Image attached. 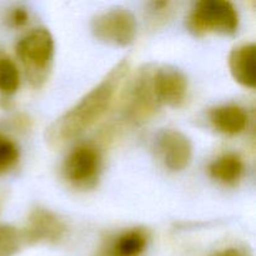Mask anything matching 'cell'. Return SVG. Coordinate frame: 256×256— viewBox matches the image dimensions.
<instances>
[{
    "label": "cell",
    "instance_id": "10",
    "mask_svg": "<svg viewBox=\"0 0 256 256\" xmlns=\"http://www.w3.org/2000/svg\"><path fill=\"white\" fill-rule=\"evenodd\" d=\"M255 55L256 46L252 42L234 48L229 55V69L232 78L249 89L256 86Z\"/></svg>",
    "mask_w": 256,
    "mask_h": 256
},
{
    "label": "cell",
    "instance_id": "7",
    "mask_svg": "<svg viewBox=\"0 0 256 256\" xmlns=\"http://www.w3.org/2000/svg\"><path fill=\"white\" fill-rule=\"evenodd\" d=\"M154 149L160 162L170 172H182L192 162V142L179 130H162L155 138Z\"/></svg>",
    "mask_w": 256,
    "mask_h": 256
},
{
    "label": "cell",
    "instance_id": "4",
    "mask_svg": "<svg viewBox=\"0 0 256 256\" xmlns=\"http://www.w3.org/2000/svg\"><path fill=\"white\" fill-rule=\"evenodd\" d=\"M186 25L195 35L234 34L239 26V14L228 0H202L190 12Z\"/></svg>",
    "mask_w": 256,
    "mask_h": 256
},
{
    "label": "cell",
    "instance_id": "15",
    "mask_svg": "<svg viewBox=\"0 0 256 256\" xmlns=\"http://www.w3.org/2000/svg\"><path fill=\"white\" fill-rule=\"evenodd\" d=\"M24 244L22 232L12 226H0V256L14 255Z\"/></svg>",
    "mask_w": 256,
    "mask_h": 256
},
{
    "label": "cell",
    "instance_id": "6",
    "mask_svg": "<svg viewBox=\"0 0 256 256\" xmlns=\"http://www.w3.org/2000/svg\"><path fill=\"white\" fill-rule=\"evenodd\" d=\"M102 156L94 145L82 144L74 148L62 164L64 178L80 189L92 188L98 182Z\"/></svg>",
    "mask_w": 256,
    "mask_h": 256
},
{
    "label": "cell",
    "instance_id": "3",
    "mask_svg": "<svg viewBox=\"0 0 256 256\" xmlns=\"http://www.w3.org/2000/svg\"><path fill=\"white\" fill-rule=\"evenodd\" d=\"M155 68L145 65L132 79L122 95V115L128 124L142 125L149 122L160 104L152 89V72Z\"/></svg>",
    "mask_w": 256,
    "mask_h": 256
},
{
    "label": "cell",
    "instance_id": "11",
    "mask_svg": "<svg viewBox=\"0 0 256 256\" xmlns=\"http://www.w3.org/2000/svg\"><path fill=\"white\" fill-rule=\"evenodd\" d=\"M209 119L212 126L219 132L226 135H238L248 126V115L238 105H222L210 110Z\"/></svg>",
    "mask_w": 256,
    "mask_h": 256
},
{
    "label": "cell",
    "instance_id": "9",
    "mask_svg": "<svg viewBox=\"0 0 256 256\" xmlns=\"http://www.w3.org/2000/svg\"><path fill=\"white\" fill-rule=\"evenodd\" d=\"M20 232L24 244L56 242L65 235L66 226L54 212L45 209H35L30 212L26 225Z\"/></svg>",
    "mask_w": 256,
    "mask_h": 256
},
{
    "label": "cell",
    "instance_id": "2",
    "mask_svg": "<svg viewBox=\"0 0 256 256\" xmlns=\"http://www.w3.org/2000/svg\"><path fill=\"white\" fill-rule=\"evenodd\" d=\"M54 38L46 28L30 30L18 42L16 55L32 86H42L46 80L54 59Z\"/></svg>",
    "mask_w": 256,
    "mask_h": 256
},
{
    "label": "cell",
    "instance_id": "8",
    "mask_svg": "<svg viewBox=\"0 0 256 256\" xmlns=\"http://www.w3.org/2000/svg\"><path fill=\"white\" fill-rule=\"evenodd\" d=\"M152 89L160 105L179 108L188 95V78L172 65H162L152 72Z\"/></svg>",
    "mask_w": 256,
    "mask_h": 256
},
{
    "label": "cell",
    "instance_id": "18",
    "mask_svg": "<svg viewBox=\"0 0 256 256\" xmlns=\"http://www.w3.org/2000/svg\"><path fill=\"white\" fill-rule=\"evenodd\" d=\"M212 256H244L242 252H238L236 249H225L222 252H214Z\"/></svg>",
    "mask_w": 256,
    "mask_h": 256
},
{
    "label": "cell",
    "instance_id": "1",
    "mask_svg": "<svg viewBox=\"0 0 256 256\" xmlns=\"http://www.w3.org/2000/svg\"><path fill=\"white\" fill-rule=\"evenodd\" d=\"M130 72L129 59L120 60L74 106L58 116L45 129L50 148H62L82 136L110 109Z\"/></svg>",
    "mask_w": 256,
    "mask_h": 256
},
{
    "label": "cell",
    "instance_id": "5",
    "mask_svg": "<svg viewBox=\"0 0 256 256\" xmlns=\"http://www.w3.org/2000/svg\"><path fill=\"white\" fill-rule=\"evenodd\" d=\"M136 19L130 10L116 6L96 14L92 20V32L108 45L129 46L136 36Z\"/></svg>",
    "mask_w": 256,
    "mask_h": 256
},
{
    "label": "cell",
    "instance_id": "13",
    "mask_svg": "<svg viewBox=\"0 0 256 256\" xmlns=\"http://www.w3.org/2000/svg\"><path fill=\"white\" fill-rule=\"evenodd\" d=\"M209 172L212 179L225 185H234L244 174V162L236 154H225L212 162Z\"/></svg>",
    "mask_w": 256,
    "mask_h": 256
},
{
    "label": "cell",
    "instance_id": "16",
    "mask_svg": "<svg viewBox=\"0 0 256 256\" xmlns=\"http://www.w3.org/2000/svg\"><path fill=\"white\" fill-rule=\"evenodd\" d=\"M19 159V149L12 139L0 134V172L12 169Z\"/></svg>",
    "mask_w": 256,
    "mask_h": 256
},
{
    "label": "cell",
    "instance_id": "17",
    "mask_svg": "<svg viewBox=\"0 0 256 256\" xmlns=\"http://www.w3.org/2000/svg\"><path fill=\"white\" fill-rule=\"evenodd\" d=\"M28 20H29V14H28V10L24 9V8H15L9 15V22L12 26H24Z\"/></svg>",
    "mask_w": 256,
    "mask_h": 256
},
{
    "label": "cell",
    "instance_id": "14",
    "mask_svg": "<svg viewBox=\"0 0 256 256\" xmlns=\"http://www.w3.org/2000/svg\"><path fill=\"white\" fill-rule=\"evenodd\" d=\"M20 75L15 62L9 58H0V92L12 95L19 89Z\"/></svg>",
    "mask_w": 256,
    "mask_h": 256
},
{
    "label": "cell",
    "instance_id": "12",
    "mask_svg": "<svg viewBox=\"0 0 256 256\" xmlns=\"http://www.w3.org/2000/svg\"><path fill=\"white\" fill-rule=\"evenodd\" d=\"M146 242L148 238L144 230H128L110 242L105 256H140L146 248Z\"/></svg>",
    "mask_w": 256,
    "mask_h": 256
}]
</instances>
